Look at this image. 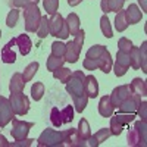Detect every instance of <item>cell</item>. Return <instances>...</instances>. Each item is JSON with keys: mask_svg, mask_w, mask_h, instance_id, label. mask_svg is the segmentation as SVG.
<instances>
[{"mask_svg": "<svg viewBox=\"0 0 147 147\" xmlns=\"http://www.w3.org/2000/svg\"><path fill=\"white\" fill-rule=\"evenodd\" d=\"M24 87H25V81H24V77L21 72H16L12 75L10 84H9V90L10 93H22Z\"/></svg>", "mask_w": 147, "mask_h": 147, "instance_id": "cell-22", "label": "cell"}, {"mask_svg": "<svg viewBox=\"0 0 147 147\" xmlns=\"http://www.w3.org/2000/svg\"><path fill=\"white\" fill-rule=\"evenodd\" d=\"M63 63H65V57L50 55V56L47 57L46 66H47V71H52V72H53L55 69H57V68H60V66H63Z\"/></svg>", "mask_w": 147, "mask_h": 147, "instance_id": "cell-25", "label": "cell"}, {"mask_svg": "<svg viewBox=\"0 0 147 147\" xmlns=\"http://www.w3.org/2000/svg\"><path fill=\"white\" fill-rule=\"evenodd\" d=\"M110 136H112V132H110L109 128H102V129L97 131L94 136H90L87 140H85V147H97V146H100Z\"/></svg>", "mask_w": 147, "mask_h": 147, "instance_id": "cell-11", "label": "cell"}, {"mask_svg": "<svg viewBox=\"0 0 147 147\" xmlns=\"http://www.w3.org/2000/svg\"><path fill=\"white\" fill-rule=\"evenodd\" d=\"M132 46H134V44H132L128 38L122 37V38H119V41H118V50H119V52H124V53H129V50H131Z\"/></svg>", "mask_w": 147, "mask_h": 147, "instance_id": "cell-41", "label": "cell"}, {"mask_svg": "<svg viewBox=\"0 0 147 147\" xmlns=\"http://www.w3.org/2000/svg\"><path fill=\"white\" fill-rule=\"evenodd\" d=\"M9 103H10V107L13 110V113L18 116L27 115L30 110V99L24 94V91L22 93H10Z\"/></svg>", "mask_w": 147, "mask_h": 147, "instance_id": "cell-4", "label": "cell"}, {"mask_svg": "<svg viewBox=\"0 0 147 147\" xmlns=\"http://www.w3.org/2000/svg\"><path fill=\"white\" fill-rule=\"evenodd\" d=\"M43 6L47 10L49 15H53V13H56V12H57L59 0H43Z\"/></svg>", "mask_w": 147, "mask_h": 147, "instance_id": "cell-39", "label": "cell"}, {"mask_svg": "<svg viewBox=\"0 0 147 147\" xmlns=\"http://www.w3.org/2000/svg\"><path fill=\"white\" fill-rule=\"evenodd\" d=\"M82 0H68V5L69 6H78Z\"/></svg>", "mask_w": 147, "mask_h": 147, "instance_id": "cell-49", "label": "cell"}, {"mask_svg": "<svg viewBox=\"0 0 147 147\" xmlns=\"http://www.w3.org/2000/svg\"><path fill=\"white\" fill-rule=\"evenodd\" d=\"M143 18V12L138 9L137 5H129L125 9V19L128 22V25H134V24H138Z\"/></svg>", "mask_w": 147, "mask_h": 147, "instance_id": "cell-16", "label": "cell"}, {"mask_svg": "<svg viewBox=\"0 0 147 147\" xmlns=\"http://www.w3.org/2000/svg\"><path fill=\"white\" fill-rule=\"evenodd\" d=\"M131 96V90H129V85H119V87L113 88L112 94H110V102L115 107H118L125 99Z\"/></svg>", "mask_w": 147, "mask_h": 147, "instance_id": "cell-10", "label": "cell"}, {"mask_svg": "<svg viewBox=\"0 0 147 147\" xmlns=\"http://www.w3.org/2000/svg\"><path fill=\"white\" fill-rule=\"evenodd\" d=\"M136 119V113H116L115 116L110 118V132H112V136H119L124 129L125 125H129L131 122Z\"/></svg>", "mask_w": 147, "mask_h": 147, "instance_id": "cell-5", "label": "cell"}, {"mask_svg": "<svg viewBox=\"0 0 147 147\" xmlns=\"http://www.w3.org/2000/svg\"><path fill=\"white\" fill-rule=\"evenodd\" d=\"M100 7H102V10L105 12V15L106 13H109V0H102V2H100Z\"/></svg>", "mask_w": 147, "mask_h": 147, "instance_id": "cell-47", "label": "cell"}, {"mask_svg": "<svg viewBox=\"0 0 147 147\" xmlns=\"http://www.w3.org/2000/svg\"><path fill=\"white\" fill-rule=\"evenodd\" d=\"M43 94H44V85H43V82H34L32 87H31V97L35 102H38V100H41Z\"/></svg>", "mask_w": 147, "mask_h": 147, "instance_id": "cell-34", "label": "cell"}, {"mask_svg": "<svg viewBox=\"0 0 147 147\" xmlns=\"http://www.w3.org/2000/svg\"><path fill=\"white\" fill-rule=\"evenodd\" d=\"M137 113L141 118V121H147V103L146 102H141L140 103V106L137 109Z\"/></svg>", "mask_w": 147, "mask_h": 147, "instance_id": "cell-46", "label": "cell"}, {"mask_svg": "<svg viewBox=\"0 0 147 147\" xmlns=\"http://www.w3.org/2000/svg\"><path fill=\"white\" fill-rule=\"evenodd\" d=\"M0 37H2V31H0Z\"/></svg>", "mask_w": 147, "mask_h": 147, "instance_id": "cell-51", "label": "cell"}, {"mask_svg": "<svg viewBox=\"0 0 147 147\" xmlns=\"http://www.w3.org/2000/svg\"><path fill=\"white\" fill-rule=\"evenodd\" d=\"M32 138H22V140H15V143H10V147H30L32 144Z\"/></svg>", "mask_w": 147, "mask_h": 147, "instance_id": "cell-45", "label": "cell"}, {"mask_svg": "<svg viewBox=\"0 0 147 147\" xmlns=\"http://www.w3.org/2000/svg\"><path fill=\"white\" fill-rule=\"evenodd\" d=\"M18 19H19V10H18V9H12L9 13H7L6 25H7L9 28H13L16 24H18Z\"/></svg>", "mask_w": 147, "mask_h": 147, "instance_id": "cell-37", "label": "cell"}, {"mask_svg": "<svg viewBox=\"0 0 147 147\" xmlns=\"http://www.w3.org/2000/svg\"><path fill=\"white\" fill-rule=\"evenodd\" d=\"M34 127L32 122H25V121H19V119H12V129L10 134L13 140H22V138H27L30 129Z\"/></svg>", "mask_w": 147, "mask_h": 147, "instance_id": "cell-6", "label": "cell"}, {"mask_svg": "<svg viewBox=\"0 0 147 147\" xmlns=\"http://www.w3.org/2000/svg\"><path fill=\"white\" fill-rule=\"evenodd\" d=\"M60 113H62L63 124H69V122H72V119H74V107L71 105H68L63 110H60Z\"/></svg>", "mask_w": 147, "mask_h": 147, "instance_id": "cell-40", "label": "cell"}, {"mask_svg": "<svg viewBox=\"0 0 147 147\" xmlns=\"http://www.w3.org/2000/svg\"><path fill=\"white\" fill-rule=\"evenodd\" d=\"M37 35L40 38H46L47 35H50V30H49V19L47 16H41V21L38 24V28H37Z\"/></svg>", "mask_w": 147, "mask_h": 147, "instance_id": "cell-31", "label": "cell"}, {"mask_svg": "<svg viewBox=\"0 0 147 147\" xmlns=\"http://www.w3.org/2000/svg\"><path fill=\"white\" fill-rule=\"evenodd\" d=\"M113 66V72L116 77H124L128 68L131 66V60H129V53H124V52H119L116 53V62Z\"/></svg>", "mask_w": 147, "mask_h": 147, "instance_id": "cell-7", "label": "cell"}, {"mask_svg": "<svg viewBox=\"0 0 147 147\" xmlns=\"http://www.w3.org/2000/svg\"><path fill=\"white\" fill-rule=\"evenodd\" d=\"M82 66H84V69H87V71H96V69H99V65H97V60L87 59V57L84 59Z\"/></svg>", "mask_w": 147, "mask_h": 147, "instance_id": "cell-44", "label": "cell"}, {"mask_svg": "<svg viewBox=\"0 0 147 147\" xmlns=\"http://www.w3.org/2000/svg\"><path fill=\"white\" fill-rule=\"evenodd\" d=\"M38 68H40V63H38V62H32V63H30L25 69H24V74H22L24 81H25V82L31 81V80L34 78V75H35V72L38 71Z\"/></svg>", "mask_w": 147, "mask_h": 147, "instance_id": "cell-30", "label": "cell"}, {"mask_svg": "<svg viewBox=\"0 0 147 147\" xmlns=\"http://www.w3.org/2000/svg\"><path fill=\"white\" fill-rule=\"evenodd\" d=\"M140 68L144 74H147V41H143L140 47Z\"/></svg>", "mask_w": 147, "mask_h": 147, "instance_id": "cell-35", "label": "cell"}, {"mask_svg": "<svg viewBox=\"0 0 147 147\" xmlns=\"http://www.w3.org/2000/svg\"><path fill=\"white\" fill-rule=\"evenodd\" d=\"M71 74H72V72H71V69L60 66V68H57V69H55V71H53V77H55V80H59L60 82L66 84V81L71 78Z\"/></svg>", "mask_w": 147, "mask_h": 147, "instance_id": "cell-29", "label": "cell"}, {"mask_svg": "<svg viewBox=\"0 0 147 147\" xmlns=\"http://www.w3.org/2000/svg\"><path fill=\"white\" fill-rule=\"evenodd\" d=\"M115 28L118 32H122L128 28V22L125 19V10L121 9L118 13H116V18H115Z\"/></svg>", "mask_w": 147, "mask_h": 147, "instance_id": "cell-26", "label": "cell"}, {"mask_svg": "<svg viewBox=\"0 0 147 147\" xmlns=\"http://www.w3.org/2000/svg\"><path fill=\"white\" fill-rule=\"evenodd\" d=\"M40 0H12L15 7H27V6H31V5H37Z\"/></svg>", "mask_w": 147, "mask_h": 147, "instance_id": "cell-43", "label": "cell"}, {"mask_svg": "<svg viewBox=\"0 0 147 147\" xmlns=\"http://www.w3.org/2000/svg\"><path fill=\"white\" fill-rule=\"evenodd\" d=\"M24 19H25V31L35 32L41 21V10L37 5L24 7Z\"/></svg>", "mask_w": 147, "mask_h": 147, "instance_id": "cell-3", "label": "cell"}, {"mask_svg": "<svg viewBox=\"0 0 147 147\" xmlns=\"http://www.w3.org/2000/svg\"><path fill=\"white\" fill-rule=\"evenodd\" d=\"M65 137H66V129L56 131L52 128H47L41 132V136L37 141H38L40 147H63Z\"/></svg>", "mask_w": 147, "mask_h": 147, "instance_id": "cell-2", "label": "cell"}, {"mask_svg": "<svg viewBox=\"0 0 147 147\" xmlns=\"http://www.w3.org/2000/svg\"><path fill=\"white\" fill-rule=\"evenodd\" d=\"M65 52H66V44H63L62 41H55L52 44V55L65 57Z\"/></svg>", "mask_w": 147, "mask_h": 147, "instance_id": "cell-38", "label": "cell"}, {"mask_svg": "<svg viewBox=\"0 0 147 147\" xmlns=\"http://www.w3.org/2000/svg\"><path fill=\"white\" fill-rule=\"evenodd\" d=\"M13 118H15V113L10 107L9 99L0 96V129L5 128Z\"/></svg>", "mask_w": 147, "mask_h": 147, "instance_id": "cell-8", "label": "cell"}, {"mask_svg": "<svg viewBox=\"0 0 147 147\" xmlns=\"http://www.w3.org/2000/svg\"><path fill=\"white\" fill-rule=\"evenodd\" d=\"M77 132H78V136H80L82 140H87V138L91 136V129H90V125H88L87 119L82 118V119L80 121L78 128H77Z\"/></svg>", "mask_w": 147, "mask_h": 147, "instance_id": "cell-28", "label": "cell"}, {"mask_svg": "<svg viewBox=\"0 0 147 147\" xmlns=\"http://www.w3.org/2000/svg\"><path fill=\"white\" fill-rule=\"evenodd\" d=\"M50 121L55 127H62L63 125V121H62V113H60V110L57 107H53L52 112H50Z\"/></svg>", "mask_w": 147, "mask_h": 147, "instance_id": "cell-36", "label": "cell"}, {"mask_svg": "<svg viewBox=\"0 0 147 147\" xmlns=\"http://www.w3.org/2000/svg\"><path fill=\"white\" fill-rule=\"evenodd\" d=\"M84 90L88 99H96L99 96V82L94 75H85L84 78Z\"/></svg>", "mask_w": 147, "mask_h": 147, "instance_id": "cell-12", "label": "cell"}, {"mask_svg": "<svg viewBox=\"0 0 147 147\" xmlns=\"http://www.w3.org/2000/svg\"><path fill=\"white\" fill-rule=\"evenodd\" d=\"M129 90H131V94L140 97V99H144L147 96V85H146V81L141 78H134L129 84Z\"/></svg>", "mask_w": 147, "mask_h": 147, "instance_id": "cell-15", "label": "cell"}, {"mask_svg": "<svg viewBox=\"0 0 147 147\" xmlns=\"http://www.w3.org/2000/svg\"><path fill=\"white\" fill-rule=\"evenodd\" d=\"M124 2L125 0H109V10L118 13V12L124 7Z\"/></svg>", "mask_w": 147, "mask_h": 147, "instance_id": "cell-42", "label": "cell"}, {"mask_svg": "<svg viewBox=\"0 0 147 147\" xmlns=\"http://www.w3.org/2000/svg\"><path fill=\"white\" fill-rule=\"evenodd\" d=\"M129 60L134 69H140V47H131L129 50Z\"/></svg>", "mask_w": 147, "mask_h": 147, "instance_id": "cell-33", "label": "cell"}, {"mask_svg": "<svg viewBox=\"0 0 147 147\" xmlns=\"http://www.w3.org/2000/svg\"><path fill=\"white\" fill-rule=\"evenodd\" d=\"M138 2H140V5L143 7V12H146L147 10V2H146V0H138Z\"/></svg>", "mask_w": 147, "mask_h": 147, "instance_id": "cell-50", "label": "cell"}, {"mask_svg": "<svg viewBox=\"0 0 147 147\" xmlns=\"http://www.w3.org/2000/svg\"><path fill=\"white\" fill-rule=\"evenodd\" d=\"M65 22H66V25H68V28H69V35H75V34L81 30V28H80V18H78L77 13H69V15L66 16Z\"/></svg>", "mask_w": 147, "mask_h": 147, "instance_id": "cell-24", "label": "cell"}, {"mask_svg": "<svg viewBox=\"0 0 147 147\" xmlns=\"http://www.w3.org/2000/svg\"><path fill=\"white\" fill-rule=\"evenodd\" d=\"M127 141H128V146L131 147H146L147 143H144L140 137V134L136 128H129L128 129V137H127Z\"/></svg>", "mask_w": 147, "mask_h": 147, "instance_id": "cell-23", "label": "cell"}, {"mask_svg": "<svg viewBox=\"0 0 147 147\" xmlns=\"http://www.w3.org/2000/svg\"><path fill=\"white\" fill-rule=\"evenodd\" d=\"M84 72L82 71H74L71 74V78L66 81V91L72 96V102L75 106V110L80 113H82V110L87 106L88 97L85 94L84 90Z\"/></svg>", "mask_w": 147, "mask_h": 147, "instance_id": "cell-1", "label": "cell"}, {"mask_svg": "<svg viewBox=\"0 0 147 147\" xmlns=\"http://www.w3.org/2000/svg\"><path fill=\"white\" fill-rule=\"evenodd\" d=\"M113 110H115V106L110 102V96H103L99 102V113L103 118H110L113 115Z\"/></svg>", "mask_w": 147, "mask_h": 147, "instance_id": "cell-18", "label": "cell"}, {"mask_svg": "<svg viewBox=\"0 0 147 147\" xmlns=\"http://www.w3.org/2000/svg\"><path fill=\"white\" fill-rule=\"evenodd\" d=\"M105 50H106V47L102 46V44L91 46L88 50H87V53H85V57H87V59H93V60H97V59L102 56V53H103Z\"/></svg>", "mask_w": 147, "mask_h": 147, "instance_id": "cell-27", "label": "cell"}, {"mask_svg": "<svg viewBox=\"0 0 147 147\" xmlns=\"http://www.w3.org/2000/svg\"><path fill=\"white\" fill-rule=\"evenodd\" d=\"M16 46L19 47V53L22 56H27L30 52H31V47H32V41L31 38L27 35V34H21L16 37Z\"/></svg>", "mask_w": 147, "mask_h": 147, "instance_id": "cell-20", "label": "cell"}, {"mask_svg": "<svg viewBox=\"0 0 147 147\" xmlns=\"http://www.w3.org/2000/svg\"><path fill=\"white\" fill-rule=\"evenodd\" d=\"M100 30L103 32V35L106 38H110V37H113V32H112V28H110V21L106 15H103L100 18Z\"/></svg>", "mask_w": 147, "mask_h": 147, "instance_id": "cell-32", "label": "cell"}, {"mask_svg": "<svg viewBox=\"0 0 147 147\" xmlns=\"http://www.w3.org/2000/svg\"><path fill=\"white\" fill-rule=\"evenodd\" d=\"M63 24H65V19L63 16L60 15V13H53L52 18L49 19V30H50V35L53 37H57V34L60 32V30H62L63 27Z\"/></svg>", "mask_w": 147, "mask_h": 147, "instance_id": "cell-17", "label": "cell"}, {"mask_svg": "<svg viewBox=\"0 0 147 147\" xmlns=\"http://www.w3.org/2000/svg\"><path fill=\"white\" fill-rule=\"evenodd\" d=\"M0 147H10V143L6 140L5 136H2V134H0Z\"/></svg>", "mask_w": 147, "mask_h": 147, "instance_id": "cell-48", "label": "cell"}, {"mask_svg": "<svg viewBox=\"0 0 147 147\" xmlns=\"http://www.w3.org/2000/svg\"><path fill=\"white\" fill-rule=\"evenodd\" d=\"M16 44V40L15 38H12L3 49H2V60L5 63H15V60H16V53L13 52V47Z\"/></svg>", "mask_w": 147, "mask_h": 147, "instance_id": "cell-19", "label": "cell"}, {"mask_svg": "<svg viewBox=\"0 0 147 147\" xmlns=\"http://www.w3.org/2000/svg\"><path fill=\"white\" fill-rule=\"evenodd\" d=\"M140 103H141L140 97L131 94L128 99H125L118 106V110H119V113H137V109H138Z\"/></svg>", "mask_w": 147, "mask_h": 147, "instance_id": "cell-9", "label": "cell"}, {"mask_svg": "<svg viewBox=\"0 0 147 147\" xmlns=\"http://www.w3.org/2000/svg\"><path fill=\"white\" fill-rule=\"evenodd\" d=\"M97 65H99V69H100L102 72H105V74H109V72H110L113 62H112V56H110V52L107 50V49L102 53V56L97 59Z\"/></svg>", "mask_w": 147, "mask_h": 147, "instance_id": "cell-21", "label": "cell"}, {"mask_svg": "<svg viewBox=\"0 0 147 147\" xmlns=\"http://www.w3.org/2000/svg\"><path fill=\"white\" fill-rule=\"evenodd\" d=\"M63 146H66V147H85V140H82L78 136L77 128H71V129H66V137H65Z\"/></svg>", "mask_w": 147, "mask_h": 147, "instance_id": "cell-13", "label": "cell"}, {"mask_svg": "<svg viewBox=\"0 0 147 147\" xmlns=\"http://www.w3.org/2000/svg\"><path fill=\"white\" fill-rule=\"evenodd\" d=\"M81 49L75 41H68L66 43V52H65V62L69 63H77L78 59H80V53H81Z\"/></svg>", "mask_w": 147, "mask_h": 147, "instance_id": "cell-14", "label": "cell"}]
</instances>
